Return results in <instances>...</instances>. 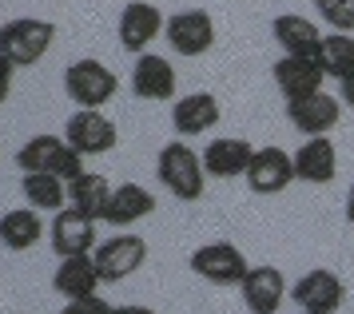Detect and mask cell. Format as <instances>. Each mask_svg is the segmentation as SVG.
Returning a JSON list of instances; mask_svg holds the SVG:
<instances>
[{"mask_svg": "<svg viewBox=\"0 0 354 314\" xmlns=\"http://www.w3.org/2000/svg\"><path fill=\"white\" fill-rule=\"evenodd\" d=\"M17 167H20V175L40 172V175H56V179L72 183L76 175H84V156L64 136H32V140L20 143Z\"/></svg>", "mask_w": 354, "mask_h": 314, "instance_id": "cell-1", "label": "cell"}, {"mask_svg": "<svg viewBox=\"0 0 354 314\" xmlns=\"http://www.w3.org/2000/svg\"><path fill=\"white\" fill-rule=\"evenodd\" d=\"M156 172H160V183L176 199H183V203H195V199H203V183H207V172H203V156L199 151H192L183 140H171L167 147L160 151V159H156Z\"/></svg>", "mask_w": 354, "mask_h": 314, "instance_id": "cell-2", "label": "cell"}, {"mask_svg": "<svg viewBox=\"0 0 354 314\" xmlns=\"http://www.w3.org/2000/svg\"><path fill=\"white\" fill-rule=\"evenodd\" d=\"M52 44H56V28L40 16H17V20L0 24V56H8L12 68L40 64Z\"/></svg>", "mask_w": 354, "mask_h": 314, "instance_id": "cell-3", "label": "cell"}, {"mask_svg": "<svg viewBox=\"0 0 354 314\" xmlns=\"http://www.w3.org/2000/svg\"><path fill=\"white\" fill-rule=\"evenodd\" d=\"M64 92L72 95V104L84 111H100L115 92H120V76L104 60H76L64 72Z\"/></svg>", "mask_w": 354, "mask_h": 314, "instance_id": "cell-4", "label": "cell"}, {"mask_svg": "<svg viewBox=\"0 0 354 314\" xmlns=\"http://www.w3.org/2000/svg\"><path fill=\"white\" fill-rule=\"evenodd\" d=\"M163 36H167V44H171L176 56L195 60V56H207L215 48V20L203 8H183V12L167 16Z\"/></svg>", "mask_w": 354, "mask_h": 314, "instance_id": "cell-5", "label": "cell"}, {"mask_svg": "<svg viewBox=\"0 0 354 314\" xmlns=\"http://www.w3.org/2000/svg\"><path fill=\"white\" fill-rule=\"evenodd\" d=\"M92 259H96V270L104 283H124L147 263V243L131 231H120V235L104 239L92 251Z\"/></svg>", "mask_w": 354, "mask_h": 314, "instance_id": "cell-6", "label": "cell"}, {"mask_svg": "<svg viewBox=\"0 0 354 314\" xmlns=\"http://www.w3.org/2000/svg\"><path fill=\"white\" fill-rule=\"evenodd\" d=\"M290 299L299 302L303 314H335L342 302H346V283L338 279L335 270L315 267L306 270L299 283L290 286Z\"/></svg>", "mask_w": 354, "mask_h": 314, "instance_id": "cell-7", "label": "cell"}, {"mask_svg": "<svg viewBox=\"0 0 354 314\" xmlns=\"http://www.w3.org/2000/svg\"><path fill=\"white\" fill-rule=\"evenodd\" d=\"M192 270L203 279V283H215V286H235L247 279V259L235 243H207L192 255Z\"/></svg>", "mask_w": 354, "mask_h": 314, "instance_id": "cell-8", "label": "cell"}, {"mask_svg": "<svg viewBox=\"0 0 354 314\" xmlns=\"http://www.w3.org/2000/svg\"><path fill=\"white\" fill-rule=\"evenodd\" d=\"M64 140L72 143L80 156H108L115 143H120V131H115V124L104 116V111L76 108L72 120L64 124Z\"/></svg>", "mask_w": 354, "mask_h": 314, "instance_id": "cell-9", "label": "cell"}, {"mask_svg": "<svg viewBox=\"0 0 354 314\" xmlns=\"http://www.w3.org/2000/svg\"><path fill=\"white\" fill-rule=\"evenodd\" d=\"M163 12L156 8V4H147V0H131V4H124V12H120V48L124 52H131V56H144L147 48H151V40L163 32Z\"/></svg>", "mask_w": 354, "mask_h": 314, "instance_id": "cell-10", "label": "cell"}, {"mask_svg": "<svg viewBox=\"0 0 354 314\" xmlns=\"http://www.w3.org/2000/svg\"><path fill=\"white\" fill-rule=\"evenodd\" d=\"M295 183V156L283 147H259L247 167V187L255 195H279Z\"/></svg>", "mask_w": 354, "mask_h": 314, "instance_id": "cell-11", "label": "cell"}, {"mask_svg": "<svg viewBox=\"0 0 354 314\" xmlns=\"http://www.w3.org/2000/svg\"><path fill=\"white\" fill-rule=\"evenodd\" d=\"M338 116H342V104H338L330 92H315V95H303V100H290L287 104L290 127H299L306 140L330 136L338 127Z\"/></svg>", "mask_w": 354, "mask_h": 314, "instance_id": "cell-12", "label": "cell"}, {"mask_svg": "<svg viewBox=\"0 0 354 314\" xmlns=\"http://www.w3.org/2000/svg\"><path fill=\"white\" fill-rule=\"evenodd\" d=\"M48 239H52V251L60 255V259H68V255H92L100 247V243H96V219L80 215L76 207L56 211Z\"/></svg>", "mask_w": 354, "mask_h": 314, "instance_id": "cell-13", "label": "cell"}, {"mask_svg": "<svg viewBox=\"0 0 354 314\" xmlns=\"http://www.w3.org/2000/svg\"><path fill=\"white\" fill-rule=\"evenodd\" d=\"M176 68L171 60H163L156 52H144L136 56V68H131V92L140 100H151V104H163V100H176Z\"/></svg>", "mask_w": 354, "mask_h": 314, "instance_id": "cell-14", "label": "cell"}, {"mask_svg": "<svg viewBox=\"0 0 354 314\" xmlns=\"http://www.w3.org/2000/svg\"><path fill=\"white\" fill-rule=\"evenodd\" d=\"M243 290V302H247V311L251 314H279L283 299H287V279H283V270L279 267H251L247 270V279L239 283Z\"/></svg>", "mask_w": 354, "mask_h": 314, "instance_id": "cell-15", "label": "cell"}, {"mask_svg": "<svg viewBox=\"0 0 354 314\" xmlns=\"http://www.w3.org/2000/svg\"><path fill=\"white\" fill-rule=\"evenodd\" d=\"M322 80H326V72H322V64L315 56H283L274 64V84H279L287 104L322 92Z\"/></svg>", "mask_w": 354, "mask_h": 314, "instance_id": "cell-16", "label": "cell"}, {"mask_svg": "<svg viewBox=\"0 0 354 314\" xmlns=\"http://www.w3.org/2000/svg\"><path fill=\"white\" fill-rule=\"evenodd\" d=\"M199 156H203V172H207L211 179H239V175H247V167H251L255 147L247 140H235V136H219V140H211Z\"/></svg>", "mask_w": 354, "mask_h": 314, "instance_id": "cell-17", "label": "cell"}, {"mask_svg": "<svg viewBox=\"0 0 354 314\" xmlns=\"http://www.w3.org/2000/svg\"><path fill=\"white\" fill-rule=\"evenodd\" d=\"M100 283H104V279H100L92 255H68V259H60V267H56V275H52V290L64 295L68 302L96 295Z\"/></svg>", "mask_w": 354, "mask_h": 314, "instance_id": "cell-18", "label": "cell"}, {"mask_svg": "<svg viewBox=\"0 0 354 314\" xmlns=\"http://www.w3.org/2000/svg\"><path fill=\"white\" fill-rule=\"evenodd\" d=\"M219 116H223V108L211 92H187L183 100L171 104V124L179 136H203L207 127L219 124Z\"/></svg>", "mask_w": 354, "mask_h": 314, "instance_id": "cell-19", "label": "cell"}, {"mask_svg": "<svg viewBox=\"0 0 354 314\" xmlns=\"http://www.w3.org/2000/svg\"><path fill=\"white\" fill-rule=\"evenodd\" d=\"M338 175V147L330 136H315L295 151V179L303 183H330Z\"/></svg>", "mask_w": 354, "mask_h": 314, "instance_id": "cell-20", "label": "cell"}, {"mask_svg": "<svg viewBox=\"0 0 354 314\" xmlns=\"http://www.w3.org/2000/svg\"><path fill=\"white\" fill-rule=\"evenodd\" d=\"M112 191L115 187L108 183V175L84 172L68 183V203L76 207L80 215H88V219H104L108 215V203H112Z\"/></svg>", "mask_w": 354, "mask_h": 314, "instance_id": "cell-21", "label": "cell"}, {"mask_svg": "<svg viewBox=\"0 0 354 314\" xmlns=\"http://www.w3.org/2000/svg\"><path fill=\"white\" fill-rule=\"evenodd\" d=\"M156 211V195L147 187H140V183H120V187L112 191V203H108V215H104V223H112V227H131V223L147 219Z\"/></svg>", "mask_w": 354, "mask_h": 314, "instance_id": "cell-22", "label": "cell"}, {"mask_svg": "<svg viewBox=\"0 0 354 314\" xmlns=\"http://www.w3.org/2000/svg\"><path fill=\"white\" fill-rule=\"evenodd\" d=\"M271 32H274V40H279V48H283L287 56H315V48H319V40H322V32L299 12L274 16Z\"/></svg>", "mask_w": 354, "mask_h": 314, "instance_id": "cell-23", "label": "cell"}, {"mask_svg": "<svg viewBox=\"0 0 354 314\" xmlns=\"http://www.w3.org/2000/svg\"><path fill=\"white\" fill-rule=\"evenodd\" d=\"M40 239H44V219H40V211L17 207V211L0 215V243H4L8 251H32Z\"/></svg>", "mask_w": 354, "mask_h": 314, "instance_id": "cell-24", "label": "cell"}, {"mask_svg": "<svg viewBox=\"0 0 354 314\" xmlns=\"http://www.w3.org/2000/svg\"><path fill=\"white\" fill-rule=\"evenodd\" d=\"M315 60L322 64L326 80H342L354 76V32H322L319 48H315Z\"/></svg>", "mask_w": 354, "mask_h": 314, "instance_id": "cell-25", "label": "cell"}, {"mask_svg": "<svg viewBox=\"0 0 354 314\" xmlns=\"http://www.w3.org/2000/svg\"><path fill=\"white\" fill-rule=\"evenodd\" d=\"M20 191L32 211H64L68 207V183L56 179V175H40V172H28L20 179Z\"/></svg>", "mask_w": 354, "mask_h": 314, "instance_id": "cell-26", "label": "cell"}, {"mask_svg": "<svg viewBox=\"0 0 354 314\" xmlns=\"http://www.w3.org/2000/svg\"><path fill=\"white\" fill-rule=\"evenodd\" d=\"M315 8L335 32H354V0H315Z\"/></svg>", "mask_w": 354, "mask_h": 314, "instance_id": "cell-27", "label": "cell"}, {"mask_svg": "<svg viewBox=\"0 0 354 314\" xmlns=\"http://www.w3.org/2000/svg\"><path fill=\"white\" fill-rule=\"evenodd\" d=\"M112 311H115L112 302H104L100 295H88V299L64 302V311H60V314H112Z\"/></svg>", "mask_w": 354, "mask_h": 314, "instance_id": "cell-28", "label": "cell"}, {"mask_svg": "<svg viewBox=\"0 0 354 314\" xmlns=\"http://www.w3.org/2000/svg\"><path fill=\"white\" fill-rule=\"evenodd\" d=\"M12 72H17L12 60H8V56H0V104L8 100V92H12Z\"/></svg>", "mask_w": 354, "mask_h": 314, "instance_id": "cell-29", "label": "cell"}, {"mask_svg": "<svg viewBox=\"0 0 354 314\" xmlns=\"http://www.w3.org/2000/svg\"><path fill=\"white\" fill-rule=\"evenodd\" d=\"M112 314H156L151 306H140V302H124V306H115Z\"/></svg>", "mask_w": 354, "mask_h": 314, "instance_id": "cell-30", "label": "cell"}, {"mask_svg": "<svg viewBox=\"0 0 354 314\" xmlns=\"http://www.w3.org/2000/svg\"><path fill=\"white\" fill-rule=\"evenodd\" d=\"M342 104H346V108H354V76L342 80Z\"/></svg>", "mask_w": 354, "mask_h": 314, "instance_id": "cell-31", "label": "cell"}, {"mask_svg": "<svg viewBox=\"0 0 354 314\" xmlns=\"http://www.w3.org/2000/svg\"><path fill=\"white\" fill-rule=\"evenodd\" d=\"M346 223L354 227V183H351V191H346Z\"/></svg>", "mask_w": 354, "mask_h": 314, "instance_id": "cell-32", "label": "cell"}]
</instances>
